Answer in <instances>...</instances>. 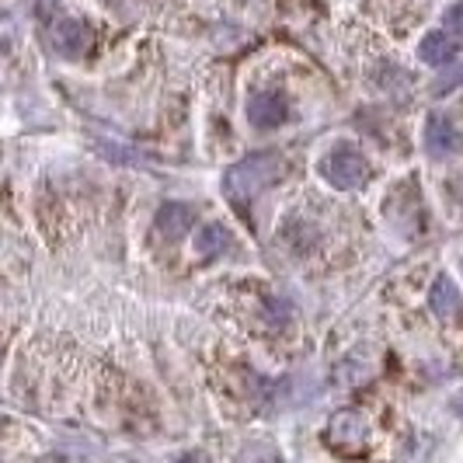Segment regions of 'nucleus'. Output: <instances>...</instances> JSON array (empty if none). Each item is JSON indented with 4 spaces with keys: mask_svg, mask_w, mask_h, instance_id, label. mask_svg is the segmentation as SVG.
<instances>
[{
    "mask_svg": "<svg viewBox=\"0 0 463 463\" xmlns=\"http://www.w3.org/2000/svg\"><path fill=\"white\" fill-rule=\"evenodd\" d=\"M289 116V101L282 91H258L248 101V118L255 122L258 129H276Z\"/></svg>",
    "mask_w": 463,
    "mask_h": 463,
    "instance_id": "obj_3",
    "label": "nucleus"
},
{
    "mask_svg": "<svg viewBox=\"0 0 463 463\" xmlns=\"http://www.w3.org/2000/svg\"><path fill=\"white\" fill-rule=\"evenodd\" d=\"M460 133L446 122V118H429V129H425V146H429V154H436V157H453L457 150H460Z\"/></svg>",
    "mask_w": 463,
    "mask_h": 463,
    "instance_id": "obj_5",
    "label": "nucleus"
},
{
    "mask_svg": "<svg viewBox=\"0 0 463 463\" xmlns=\"http://www.w3.org/2000/svg\"><path fill=\"white\" fill-rule=\"evenodd\" d=\"M321 175H325L335 188H359L370 178V164H366V157H363L355 146L338 143L325 161H321Z\"/></svg>",
    "mask_w": 463,
    "mask_h": 463,
    "instance_id": "obj_2",
    "label": "nucleus"
},
{
    "mask_svg": "<svg viewBox=\"0 0 463 463\" xmlns=\"http://www.w3.org/2000/svg\"><path fill=\"white\" fill-rule=\"evenodd\" d=\"M453 43H457V39H453L449 32H432V35L421 39L418 56H421L429 67H442V63H449V60L457 56V46H453Z\"/></svg>",
    "mask_w": 463,
    "mask_h": 463,
    "instance_id": "obj_7",
    "label": "nucleus"
},
{
    "mask_svg": "<svg viewBox=\"0 0 463 463\" xmlns=\"http://www.w3.org/2000/svg\"><path fill=\"white\" fill-rule=\"evenodd\" d=\"M432 310H436V317H457L463 310V297L460 289H457V282L449 276H439L436 279V286H432Z\"/></svg>",
    "mask_w": 463,
    "mask_h": 463,
    "instance_id": "obj_6",
    "label": "nucleus"
},
{
    "mask_svg": "<svg viewBox=\"0 0 463 463\" xmlns=\"http://www.w3.org/2000/svg\"><path fill=\"white\" fill-rule=\"evenodd\" d=\"M223 241H227V231H220V227H206V231L199 233V251H203V255L220 251V248H223Z\"/></svg>",
    "mask_w": 463,
    "mask_h": 463,
    "instance_id": "obj_9",
    "label": "nucleus"
},
{
    "mask_svg": "<svg viewBox=\"0 0 463 463\" xmlns=\"http://www.w3.org/2000/svg\"><path fill=\"white\" fill-rule=\"evenodd\" d=\"M279 171L282 167H279L276 154H255V157H248L227 171V192H231L233 203H248L255 192H261L269 182H276Z\"/></svg>",
    "mask_w": 463,
    "mask_h": 463,
    "instance_id": "obj_1",
    "label": "nucleus"
},
{
    "mask_svg": "<svg viewBox=\"0 0 463 463\" xmlns=\"http://www.w3.org/2000/svg\"><path fill=\"white\" fill-rule=\"evenodd\" d=\"M188 227H192V209L182 206V203H167V206L157 213V231H161L164 237H171V241L185 237Z\"/></svg>",
    "mask_w": 463,
    "mask_h": 463,
    "instance_id": "obj_8",
    "label": "nucleus"
},
{
    "mask_svg": "<svg viewBox=\"0 0 463 463\" xmlns=\"http://www.w3.org/2000/svg\"><path fill=\"white\" fill-rule=\"evenodd\" d=\"M52 46L60 49L63 56H80L84 49L91 46V32L80 18H63L52 28Z\"/></svg>",
    "mask_w": 463,
    "mask_h": 463,
    "instance_id": "obj_4",
    "label": "nucleus"
},
{
    "mask_svg": "<svg viewBox=\"0 0 463 463\" xmlns=\"http://www.w3.org/2000/svg\"><path fill=\"white\" fill-rule=\"evenodd\" d=\"M442 28H446L453 39H463V4H453V7L446 11V18H442Z\"/></svg>",
    "mask_w": 463,
    "mask_h": 463,
    "instance_id": "obj_10",
    "label": "nucleus"
}]
</instances>
